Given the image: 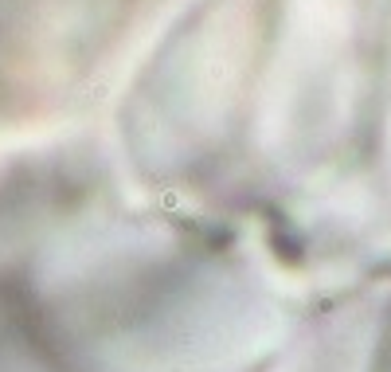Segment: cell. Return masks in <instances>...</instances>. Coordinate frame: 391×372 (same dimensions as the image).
I'll list each match as a JSON object with an SVG mask.
<instances>
[{
    "label": "cell",
    "mask_w": 391,
    "mask_h": 372,
    "mask_svg": "<svg viewBox=\"0 0 391 372\" xmlns=\"http://www.w3.org/2000/svg\"><path fill=\"white\" fill-rule=\"evenodd\" d=\"M375 372H391V337H387V345H383V356H379V368Z\"/></svg>",
    "instance_id": "cell-1"
}]
</instances>
